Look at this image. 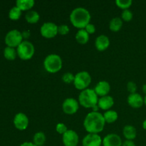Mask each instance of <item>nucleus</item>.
<instances>
[{
  "label": "nucleus",
  "mask_w": 146,
  "mask_h": 146,
  "mask_svg": "<svg viewBox=\"0 0 146 146\" xmlns=\"http://www.w3.org/2000/svg\"><path fill=\"white\" fill-rule=\"evenodd\" d=\"M105 124L104 115L98 111L88 113L84 121V127L88 133L98 134L103 131Z\"/></svg>",
  "instance_id": "nucleus-1"
},
{
  "label": "nucleus",
  "mask_w": 146,
  "mask_h": 146,
  "mask_svg": "<svg viewBox=\"0 0 146 146\" xmlns=\"http://www.w3.org/2000/svg\"><path fill=\"white\" fill-rule=\"evenodd\" d=\"M91 16L89 11L83 7H76L70 14V21L76 28L85 29L91 21Z\"/></svg>",
  "instance_id": "nucleus-2"
},
{
  "label": "nucleus",
  "mask_w": 146,
  "mask_h": 146,
  "mask_svg": "<svg viewBox=\"0 0 146 146\" xmlns=\"http://www.w3.org/2000/svg\"><path fill=\"white\" fill-rule=\"evenodd\" d=\"M98 96L92 88L83 90L78 95V103L86 108H93L98 105Z\"/></svg>",
  "instance_id": "nucleus-3"
},
{
  "label": "nucleus",
  "mask_w": 146,
  "mask_h": 146,
  "mask_svg": "<svg viewBox=\"0 0 146 146\" xmlns=\"http://www.w3.org/2000/svg\"><path fill=\"white\" fill-rule=\"evenodd\" d=\"M62 58L58 54H48L44 60V67L48 73L54 74L58 72L62 68Z\"/></svg>",
  "instance_id": "nucleus-4"
},
{
  "label": "nucleus",
  "mask_w": 146,
  "mask_h": 146,
  "mask_svg": "<svg viewBox=\"0 0 146 146\" xmlns=\"http://www.w3.org/2000/svg\"><path fill=\"white\" fill-rule=\"evenodd\" d=\"M17 56L22 60H29L35 53L34 46L31 41L24 40L17 48Z\"/></svg>",
  "instance_id": "nucleus-5"
},
{
  "label": "nucleus",
  "mask_w": 146,
  "mask_h": 146,
  "mask_svg": "<svg viewBox=\"0 0 146 146\" xmlns=\"http://www.w3.org/2000/svg\"><path fill=\"white\" fill-rule=\"evenodd\" d=\"M91 83V74L86 71H79L75 75L74 85L78 90H85L88 88Z\"/></svg>",
  "instance_id": "nucleus-6"
},
{
  "label": "nucleus",
  "mask_w": 146,
  "mask_h": 146,
  "mask_svg": "<svg viewBox=\"0 0 146 146\" xmlns=\"http://www.w3.org/2000/svg\"><path fill=\"white\" fill-rule=\"evenodd\" d=\"M22 34L21 31H19L17 29H12L10 30L7 34H6L5 38H4V41L5 44H7V46L12 47H18L19 45L24 41Z\"/></svg>",
  "instance_id": "nucleus-7"
},
{
  "label": "nucleus",
  "mask_w": 146,
  "mask_h": 146,
  "mask_svg": "<svg viewBox=\"0 0 146 146\" xmlns=\"http://www.w3.org/2000/svg\"><path fill=\"white\" fill-rule=\"evenodd\" d=\"M58 27L55 23L51 21L44 22L40 28V33L45 38H54L58 34Z\"/></svg>",
  "instance_id": "nucleus-8"
},
{
  "label": "nucleus",
  "mask_w": 146,
  "mask_h": 146,
  "mask_svg": "<svg viewBox=\"0 0 146 146\" xmlns=\"http://www.w3.org/2000/svg\"><path fill=\"white\" fill-rule=\"evenodd\" d=\"M79 108L78 101L74 98H67L62 104L63 111L68 115H74Z\"/></svg>",
  "instance_id": "nucleus-9"
},
{
  "label": "nucleus",
  "mask_w": 146,
  "mask_h": 146,
  "mask_svg": "<svg viewBox=\"0 0 146 146\" xmlns=\"http://www.w3.org/2000/svg\"><path fill=\"white\" fill-rule=\"evenodd\" d=\"M62 142L64 146H77L79 142V137L75 131L68 129L62 135Z\"/></svg>",
  "instance_id": "nucleus-10"
},
{
  "label": "nucleus",
  "mask_w": 146,
  "mask_h": 146,
  "mask_svg": "<svg viewBox=\"0 0 146 146\" xmlns=\"http://www.w3.org/2000/svg\"><path fill=\"white\" fill-rule=\"evenodd\" d=\"M13 123L17 129L19 131H24L28 128L29 121L28 116L25 113L20 112L14 115Z\"/></svg>",
  "instance_id": "nucleus-11"
},
{
  "label": "nucleus",
  "mask_w": 146,
  "mask_h": 146,
  "mask_svg": "<svg viewBox=\"0 0 146 146\" xmlns=\"http://www.w3.org/2000/svg\"><path fill=\"white\" fill-rule=\"evenodd\" d=\"M103 139L98 134L88 133L82 140L83 146H101Z\"/></svg>",
  "instance_id": "nucleus-12"
},
{
  "label": "nucleus",
  "mask_w": 146,
  "mask_h": 146,
  "mask_svg": "<svg viewBox=\"0 0 146 146\" xmlns=\"http://www.w3.org/2000/svg\"><path fill=\"white\" fill-rule=\"evenodd\" d=\"M121 137L115 133H109L103 138V146H122Z\"/></svg>",
  "instance_id": "nucleus-13"
},
{
  "label": "nucleus",
  "mask_w": 146,
  "mask_h": 146,
  "mask_svg": "<svg viewBox=\"0 0 146 146\" xmlns=\"http://www.w3.org/2000/svg\"><path fill=\"white\" fill-rule=\"evenodd\" d=\"M128 105L133 108H139L144 104V98L138 93L130 94L127 98Z\"/></svg>",
  "instance_id": "nucleus-14"
},
{
  "label": "nucleus",
  "mask_w": 146,
  "mask_h": 146,
  "mask_svg": "<svg viewBox=\"0 0 146 146\" xmlns=\"http://www.w3.org/2000/svg\"><path fill=\"white\" fill-rule=\"evenodd\" d=\"M94 91L98 96H105L108 95L111 91V86L108 81H101L96 85Z\"/></svg>",
  "instance_id": "nucleus-15"
},
{
  "label": "nucleus",
  "mask_w": 146,
  "mask_h": 146,
  "mask_svg": "<svg viewBox=\"0 0 146 146\" xmlns=\"http://www.w3.org/2000/svg\"><path fill=\"white\" fill-rule=\"evenodd\" d=\"M110 45V39L105 34H101L96 37L95 40V46L98 51H104L108 48Z\"/></svg>",
  "instance_id": "nucleus-16"
},
{
  "label": "nucleus",
  "mask_w": 146,
  "mask_h": 146,
  "mask_svg": "<svg viewBox=\"0 0 146 146\" xmlns=\"http://www.w3.org/2000/svg\"><path fill=\"white\" fill-rule=\"evenodd\" d=\"M114 105V99L111 96H105L98 99V106L104 111H108Z\"/></svg>",
  "instance_id": "nucleus-17"
},
{
  "label": "nucleus",
  "mask_w": 146,
  "mask_h": 146,
  "mask_svg": "<svg viewBox=\"0 0 146 146\" xmlns=\"http://www.w3.org/2000/svg\"><path fill=\"white\" fill-rule=\"evenodd\" d=\"M123 135L126 140L133 141L137 136V130L133 125H126L123 128Z\"/></svg>",
  "instance_id": "nucleus-18"
},
{
  "label": "nucleus",
  "mask_w": 146,
  "mask_h": 146,
  "mask_svg": "<svg viewBox=\"0 0 146 146\" xmlns=\"http://www.w3.org/2000/svg\"><path fill=\"white\" fill-rule=\"evenodd\" d=\"M35 4L34 0H17L16 6L21 11H29Z\"/></svg>",
  "instance_id": "nucleus-19"
},
{
  "label": "nucleus",
  "mask_w": 146,
  "mask_h": 146,
  "mask_svg": "<svg viewBox=\"0 0 146 146\" xmlns=\"http://www.w3.org/2000/svg\"><path fill=\"white\" fill-rule=\"evenodd\" d=\"M76 40L81 44H85L89 40V34H88L85 29H78L76 34Z\"/></svg>",
  "instance_id": "nucleus-20"
},
{
  "label": "nucleus",
  "mask_w": 146,
  "mask_h": 146,
  "mask_svg": "<svg viewBox=\"0 0 146 146\" xmlns=\"http://www.w3.org/2000/svg\"><path fill=\"white\" fill-rule=\"evenodd\" d=\"M39 19V14L35 10H29L27 11L25 15V19L29 24H36L38 22Z\"/></svg>",
  "instance_id": "nucleus-21"
},
{
  "label": "nucleus",
  "mask_w": 146,
  "mask_h": 146,
  "mask_svg": "<svg viewBox=\"0 0 146 146\" xmlns=\"http://www.w3.org/2000/svg\"><path fill=\"white\" fill-rule=\"evenodd\" d=\"M123 27L122 19L118 17L113 18L109 22V29L112 31H118Z\"/></svg>",
  "instance_id": "nucleus-22"
},
{
  "label": "nucleus",
  "mask_w": 146,
  "mask_h": 146,
  "mask_svg": "<svg viewBox=\"0 0 146 146\" xmlns=\"http://www.w3.org/2000/svg\"><path fill=\"white\" fill-rule=\"evenodd\" d=\"M46 141V136L42 131H38L33 137V143L36 146H43Z\"/></svg>",
  "instance_id": "nucleus-23"
},
{
  "label": "nucleus",
  "mask_w": 146,
  "mask_h": 146,
  "mask_svg": "<svg viewBox=\"0 0 146 146\" xmlns=\"http://www.w3.org/2000/svg\"><path fill=\"white\" fill-rule=\"evenodd\" d=\"M104 118L105 119L106 123H112L115 122L118 118V113L113 110H108L104 113Z\"/></svg>",
  "instance_id": "nucleus-24"
},
{
  "label": "nucleus",
  "mask_w": 146,
  "mask_h": 146,
  "mask_svg": "<svg viewBox=\"0 0 146 146\" xmlns=\"http://www.w3.org/2000/svg\"><path fill=\"white\" fill-rule=\"evenodd\" d=\"M17 56V50L12 47L7 46L4 49V56L6 59L13 61L16 58Z\"/></svg>",
  "instance_id": "nucleus-25"
},
{
  "label": "nucleus",
  "mask_w": 146,
  "mask_h": 146,
  "mask_svg": "<svg viewBox=\"0 0 146 146\" xmlns=\"http://www.w3.org/2000/svg\"><path fill=\"white\" fill-rule=\"evenodd\" d=\"M21 16V10L17 6L11 7L9 11V18L11 20H18Z\"/></svg>",
  "instance_id": "nucleus-26"
},
{
  "label": "nucleus",
  "mask_w": 146,
  "mask_h": 146,
  "mask_svg": "<svg viewBox=\"0 0 146 146\" xmlns=\"http://www.w3.org/2000/svg\"><path fill=\"white\" fill-rule=\"evenodd\" d=\"M132 0H116L115 1V4L119 8L122 9L123 10L128 9V8L132 5Z\"/></svg>",
  "instance_id": "nucleus-27"
},
{
  "label": "nucleus",
  "mask_w": 146,
  "mask_h": 146,
  "mask_svg": "<svg viewBox=\"0 0 146 146\" xmlns=\"http://www.w3.org/2000/svg\"><path fill=\"white\" fill-rule=\"evenodd\" d=\"M133 17V12L131 10H123L122 13H121V19H122V20L125 21H129L132 20Z\"/></svg>",
  "instance_id": "nucleus-28"
},
{
  "label": "nucleus",
  "mask_w": 146,
  "mask_h": 146,
  "mask_svg": "<svg viewBox=\"0 0 146 146\" xmlns=\"http://www.w3.org/2000/svg\"><path fill=\"white\" fill-rule=\"evenodd\" d=\"M74 78H75V75L71 72H66L63 74L62 76V81L66 84H71V83L74 82Z\"/></svg>",
  "instance_id": "nucleus-29"
},
{
  "label": "nucleus",
  "mask_w": 146,
  "mask_h": 146,
  "mask_svg": "<svg viewBox=\"0 0 146 146\" xmlns=\"http://www.w3.org/2000/svg\"><path fill=\"white\" fill-rule=\"evenodd\" d=\"M68 128H67V126L63 123H58L56 124V131L58 133L61 134V135H64L67 131H68Z\"/></svg>",
  "instance_id": "nucleus-30"
},
{
  "label": "nucleus",
  "mask_w": 146,
  "mask_h": 146,
  "mask_svg": "<svg viewBox=\"0 0 146 146\" xmlns=\"http://www.w3.org/2000/svg\"><path fill=\"white\" fill-rule=\"evenodd\" d=\"M70 31V29L66 24H61L58 27V34L61 35H66Z\"/></svg>",
  "instance_id": "nucleus-31"
},
{
  "label": "nucleus",
  "mask_w": 146,
  "mask_h": 146,
  "mask_svg": "<svg viewBox=\"0 0 146 146\" xmlns=\"http://www.w3.org/2000/svg\"><path fill=\"white\" fill-rule=\"evenodd\" d=\"M127 89L129 91L130 94H135V93H136L137 89H138L137 84L133 81H129L127 84Z\"/></svg>",
  "instance_id": "nucleus-32"
},
{
  "label": "nucleus",
  "mask_w": 146,
  "mask_h": 146,
  "mask_svg": "<svg viewBox=\"0 0 146 146\" xmlns=\"http://www.w3.org/2000/svg\"><path fill=\"white\" fill-rule=\"evenodd\" d=\"M85 29L86 31L88 32V34H94L96 32V27L94 24H91V23H89L86 27H85Z\"/></svg>",
  "instance_id": "nucleus-33"
},
{
  "label": "nucleus",
  "mask_w": 146,
  "mask_h": 146,
  "mask_svg": "<svg viewBox=\"0 0 146 146\" xmlns=\"http://www.w3.org/2000/svg\"><path fill=\"white\" fill-rule=\"evenodd\" d=\"M122 146H135V143L133 141L125 140L122 143Z\"/></svg>",
  "instance_id": "nucleus-34"
},
{
  "label": "nucleus",
  "mask_w": 146,
  "mask_h": 146,
  "mask_svg": "<svg viewBox=\"0 0 146 146\" xmlns=\"http://www.w3.org/2000/svg\"><path fill=\"white\" fill-rule=\"evenodd\" d=\"M21 34H22L23 38H25V39H27L30 37L31 36V32H30L29 30H24L21 32Z\"/></svg>",
  "instance_id": "nucleus-35"
},
{
  "label": "nucleus",
  "mask_w": 146,
  "mask_h": 146,
  "mask_svg": "<svg viewBox=\"0 0 146 146\" xmlns=\"http://www.w3.org/2000/svg\"><path fill=\"white\" fill-rule=\"evenodd\" d=\"M19 146H36L33 142H24Z\"/></svg>",
  "instance_id": "nucleus-36"
},
{
  "label": "nucleus",
  "mask_w": 146,
  "mask_h": 146,
  "mask_svg": "<svg viewBox=\"0 0 146 146\" xmlns=\"http://www.w3.org/2000/svg\"><path fill=\"white\" fill-rule=\"evenodd\" d=\"M142 90H143V92L144 94H145V96H146V84H143V85Z\"/></svg>",
  "instance_id": "nucleus-37"
},
{
  "label": "nucleus",
  "mask_w": 146,
  "mask_h": 146,
  "mask_svg": "<svg viewBox=\"0 0 146 146\" xmlns=\"http://www.w3.org/2000/svg\"><path fill=\"white\" fill-rule=\"evenodd\" d=\"M142 126H143V128L144 130H145V131H146V119L143 121V122Z\"/></svg>",
  "instance_id": "nucleus-38"
},
{
  "label": "nucleus",
  "mask_w": 146,
  "mask_h": 146,
  "mask_svg": "<svg viewBox=\"0 0 146 146\" xmlns=\"http://www.w3.org/2000/svg\"><path fill=\"white\" fill-rule=\"evenodd\" d=\"M144 104H145V106H146V96L144 97Z\"/></svg>",
  "instance_id": "nucleus-39"
}]
</instances>
